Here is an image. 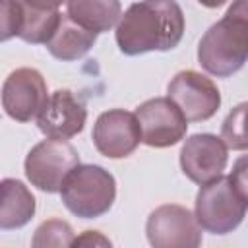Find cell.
<instances>
[{"instance_id":"9a60e30c","label":"cell","mask_w":248,"mask_h":248,"mask_svg":"<svg viewBox=\"0 0 248 248\" xmlns=\"http://www.w3.org/2000/svg\"><path fill=\"white\" fill-rule=\"evenodd\" d=\"M66 16L99 35L116 25L122 8L120 0H66Z\"/></svg>"},{"instance_id":"ffe728a7","label":"cell","mask_w":248,"mask_h":248,"mask_svg":"<svg viewBox=\"0 0 248 248\" xmlns=\"http://www.w3.org/2000/svg\"><path fill=\"white\" fill-rule=\"evenodd\" d=\"M72 246H110V240L97 231H85L81 236H74Z\"/></svg>"},{"instance_id":"d6986e66","label":"cell","mask_w":248,"mask_h":248,"mask_svg":"<svg viewBox=\"0 0 248 248\" xmlns=\"http://www.w3.org/2000/svg\"><path fill=\"white\" fill-rule=\"evenodd\" d=\"M21 2L17 0H0V43L10 41L19 35L21 27Z\"/></svg>"},{"instance_id":"7402d4cb","label":"cell","mask_w":248,"mask_h":248,"mask_svg":"<svg viewBox=\"0 0 248 248\" xmlns=\"http://www.w3.org/2000/svg\"><path fill=\"white\" fill-rule=\"evenodd\" d=\"M202 6H205V8H219V6H223L227 0H198Z\"/></svg>"},{"instance_id":"6da1fadb","label":"cell","mask_w":248,"mask_h":248,"mask_svg":"<svg viewBox=\"0 0 248 248\" xmlns=\"http://www.w3.org/2000/svg\"><path fill=\"white\" fill-rule=\"evenodd\" d=\"M184 35V14L176 0H140L132 4L116 25L118 48L128 56L165 52Z\"/></svg>"},{"instance_id":"e0dca14e","label":"cell","mask_w":248,"mask_h":248,"mask_svg":"<svg viewBox=\"0 0 248 248\" xmlns=\"http://www.w3.org/2000/svg\"><path fill=\"white\" fill-rule=\"evenodd\" d=\"M74 242V231L70 227V223L62 221V219H48L45 223H41L35 231V236L31 240V244L35 248H48V246H72Z\"/></svg>"},{"instance_id":"52a82bcc","label":"cell","mask_w":248,"mask_h":248,"mask_svg":"<svg viewBox=\"0 0 248 248\" xmlns=\"http://www.w3.org/2000/svg\"><path fill=\"white\" fill-rule=\"evenodd\" d=\"M167 93L188 122L209 120L221 107V93L217 85L194 70L178 72L169 81Z\"/></svg>"},{"instance_id":"5bb4252c","label":"cell","mask_w":248,"mask_h":248,"mask_svg":"<svg viewBox=\"0 0 248 248\" xmlns=\"http://www.w3.org/2000/svg\"><path fill=\"white\" fill-rule=\"evenodd\" d=\"M95 41H97V33L78 25L66 14H62L56 31L46 41V48L54 58L62 62H72L85 56L95 45Z\"/></svg>"},{"instance_id":"44dd1931","label":"cell","mask_w":248,"mask_h":248,"mask_svg":"<svg viewBox=\"0 0 248 248\" xmlns=\"http://www.w3.org/2000/svg\"><path fill=\"white\" fill-rule=\"evenodd\" d=\"M64 2L66 0H21V4L35 10H58V6Z\"/></svg>"},{"instance_id":"ac0fdd59","label":"cell","mask_w":248,"mask_h":248,"mask_svg":"<svg viewBox=\"0 0 248 248\" xmlns=\"http://www.w3.org/2000/svg\"><path fill=\"white\" fill-rule=\"evenodd\" d=\"M244 116H246V103L234 107L221 126V140L227 147L244 151L246 149V134H244Z\"/></svg>"},{"instance_id":"7a4b0ae2","label":"cell","mask_w":248,"mask_h":248,"mask_svg":"<svg viewBox=\"0 0 248 248\" xmlns=\"http://www.w3.org/2000/svg\"><path fill=\"white\" fill-rule=\"evenodd\" d=\"M248 207L246 159L240 157L229 176L202 184L196 196L194 217L198 225L213 234L232 232L244 219Z\"/></svg>"},{"instance_id":"4fadbf2b","label":"cell","mask_w":248,"mask_h":248,"mask_svg":"<svg viewBox=\"0 0 248 248\" xmlns=\"http://www.w3.org/2000/svg\"><path fill=\"white\" fill-rule=\"evenodd\" d=\"M35 198L21 180H0V231L25 227L35 215Z\"/></svg>"},{"instance_id":"5b68a950","label":"cell","mask_w":248,"mask_h":248,"mask_svg":"<svg viewBox=\"0 0 248 248\" xmlns=\"http://www.w3.org/2000/svg\"><path fill=\"white\" fill-rule=\"evenodd\" d=\"M79 165V155L66 140L48 138L37 143L25 157L27 180L43 192L54 194L60 190L66 174Z\"/></svg>"},{"instance_id":"8fae6325","label":"cell","mask_w":248,"mask_h":248,"mask_svg":"<svg viewBox=\"0 0 248 248\" xmlns=\"http://www.w3.org/2000/svg\"><path fill=\"white\" fill-rule=\"evenodd\" d=\"M227 145L213 134H194L180 149V169L196 184H207L227 167Z\"/></svg>"},{"instance_id":"30bf717a","label":"cell","mask_w":248,"mask_h":248,"mask_svg":"<svg viewBox=\"0 0 248 248\" xmlns=\"http://www.w3.org/2000/svg\"><path fill=\"white\" fill-rule=\"evenodd\" d=\"M141 141L140 124L134 112L112 108L99 114L93 126V143L108 159H122L136 151Z\"/></svg>"},{"instance_id":"277c9868","label":"cell","mask_w":248,"mask_h":248,"mask_svg":"<svg viewBox=\"0 0 248 248\" xmlns=\"http://www.w3.org/2000/svg\"><path fill=\"white\" fill-rule=\"evenodd\" d=\"M58 192L68 211L81 219H95L112 207L116 182L99 165H76L66 174Z\"/></svg>"},{"instance_id":"3957f363","label":"cell","mask_w":248,"mask_h":248,"mask_svg":"<svg viewBox=\"0 0 248 248\" xmlns=\"http://www.w3.org/2000/svg\"><path fill=\"white\" fill-rule=\"evenodd\" d=\"M248 56V8L246 0H234L223 19L213 23L198 45L202 68L217 78L236 74Z\"/></svg>"},{"instance_id":"7c38bea8","label":"cell","mask_w":248,"mask_h":248,"mask_svg":"<svg viewBox=\"0 0 248 248\" xmlns=\"http://www.w3.org/2000/svg\"><path fill=\"white\" fill-rule=\"evenodd\" d=\"M85 118V105L70 89H56L37 114V126L46 138L70 140L83 130Z\"/></svg>"},{"instance_id":"9c48e42d","label":"cell","mask_w":248,"mask_h":248,"mask_svg":"<svg viewBox=\"0 0 248 248\" xmlns=\"http://www.w3.org/2000/svg\"><path fill=\"white\" fill-rule=\"evenodd\" d=\"M48 99L46 83L35 68L14 70L2 85V107L6 114L17 122L37 118Z\"/></svg>"},{"instance_id":"2e32d148","label":"cell","mask_w":248,"mask_h":248,"mask_svg":"<svg viewBox=\"0 0 248 248\" xmlns=\"http://www.w3.org/2000/svg\"><path fill=\"white\" fill-rule=\"evenodd\" d=\"M21 10L23 16L17 37L31 45H46V41L56 31L62 14L58 10H35L25 4H21Z\"/></svg>"},{"instance_id":"8992f818","label":"cell","mask_w":248,"mask_h":248,"mask_svg":"<svg viewBox=\"0 0 248 248\" xmlns=\"http://www.w3.org/2000/svg\"><path fill=\"white\" fill-rule=\"evenodd\" d=\"M145 232L155 248H196L202 244V227L194 213L176 203L153 209L147 217Z\"/></svg>"},{"instance_id":"ba28073f","label":"cell","mask_w":248,"mask_h":248,"mask_svg":"<svg viewBox=\"0 0 248 248\" xmlns=\"http://www.w3.org/2000/svg\"><path fill=\"white\" fill-rule=\"evenodd\" d=\"M141 141L149 147H170L178 143L188 128V120L169 97H155L136 108Z\"/></svg>"}]
</instances>
